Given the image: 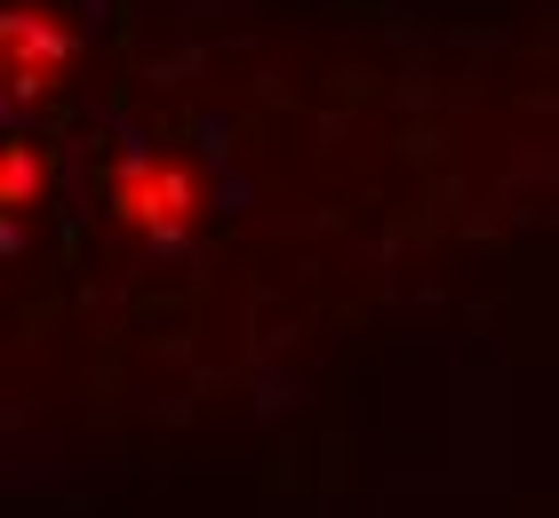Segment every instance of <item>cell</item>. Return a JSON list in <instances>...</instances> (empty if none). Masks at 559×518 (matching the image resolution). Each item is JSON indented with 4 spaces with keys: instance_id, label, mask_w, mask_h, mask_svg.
Instances as JSON below:
<instances>
[{
    "instance_id": "cell-1",
    "label": "cell",
    "mask_w": 559,
    "mask_h": 518,
    "mask_svg": "<svg viewBox=\"0 0 559 518\" xmlns=\"http://www.w3.org/2000/svg\"><path fill=\"white\" fill-rule=\"evenodd\" d=\"M120 207H129V216H144V224H176V216H185V176H176V168L129 176V184H120Z\"/></svg>"
},
{
    "instance_id": "cell-2",
    "label": "cell",
    "mask_w": 559,
    "mask_h": 518,
    "mask_svg": "<svg viewBox=\"0 0 559 518\" xmlns=\"http://www.w3.org/2000/svg\"><path fill=\"white\" fill-rule=\"evenodd\" d=\"M24 184H33V160H24V144H9V207L24 200Z\"/></svg>"
}]
</instances>
